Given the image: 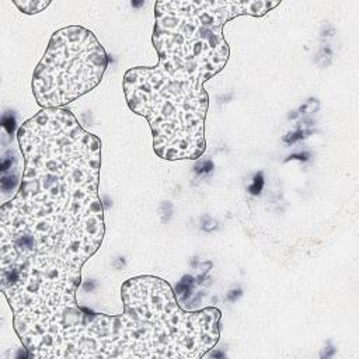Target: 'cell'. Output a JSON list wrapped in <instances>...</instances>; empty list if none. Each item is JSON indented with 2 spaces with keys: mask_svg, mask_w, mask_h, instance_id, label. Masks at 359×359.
<instances>
[{
  "mask_svg": "<svg viewBox=\"0 0 359 359\" xmlns=\"http://www.w3.org/2000/svg\"><path fill=\"white\" fill-rule=\"evenodd\" d=\"M24 160L14 198L0 208V287L29 348L79 309L81 268L101 247V140L67 108H42L17 132Z\"/></svg>",
  "mask_w": 359,
  "mask_h": 359,
  "instance_id": "6da1fadb",
  "label": "cell"
},
{
  "mask_svg": "<svg viewBox=\"0 0 359 359\" xmlns=\"http://www.w3.org/2000/svg\"><path fill=\"white\" fill-rule=\"evenodd\" d=\"M273 0H165L154 4L151 42L156 66L129 69L122 81L128 107L143 116L154 153L168 161L196 160L206 149L209 95L203 84L226 66L223 27L240 17H262Z\"/></svg>",
  "mask_w": 359,
  "mask_h": 359,
  "instance_id": "7a4b0ae2",
  "label": "cell"
},
{
  "mask_svg": "<svg viewBox=\"0 0 359 359\" xmlns=\"http://www.w3.org/2000/svg\"><path fill=\"white\" fill-rule=\"evenodd\" d=\"M121 297L122 314L91 313L80 331L76 358L196 359L219 341L220 310L185 311L170 283L158 276L125 280Z\"/></svg>",
  "mask_w": 359,
  "mask_h": 359,
  "instance_id": "3957f363",
  "label": "cell"
},
{
  "mask_svg": "<svg viewBox=\"0 0 359 359\" xmlns=\"http://www.w3.org/2000/svg\"><path fill=\"white\" fill-rule=\"evenodd\" d=\"M108 66L95 34L81 25L55 31L32 73L31 88L41 108H63L94 90Z\"/></svg>",
  "mask_w": 359,
  "mask_h": 359,
  "instance_id": "277c9868",
  "label": "cell"
},
{
  "mask_svg": "<svg viewBox=\"0 0 359 359\" xmlns=\"http://www.w3.org/2000/svg\"><path fill=\"white\" fill-rule=\"evenodd\" d=\"M13 3L18 7V10L24 14H36L43 11L50 1H38V0H13Z\"/></svg>",
  "mask_w": 359,
  "mask_h": 359,
  "instance_id": "5b68a950",
  "label": "cell"
}]
</instances>
